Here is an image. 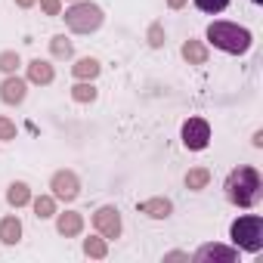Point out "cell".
I'll use <instances>...</instances> for the list:
<instances>
[{
	"label": "cell",
	"instance_id": "obj_1",
	"mask_svg": "<svg viewBox=\"0 0 263 263\" xmlns=\"http://www.w3.org/2000/svg\"><path fill=\"white\" fill-rule=\"evenodd\" d=\"M223 189H226L229 204L245 208V211H251V208H257L263 201V180H260V171L251 167V164L232 167L226 183H223Z\"/></svg>",
	"mask_w": 263,
	"mask_h": 263
},
{
	"label": "cell",
	"instance_id": "obj_2",
	"mask_svg": "<svg viewBox=\"0 0 263 263\" xmlns=\"http://www.w3.org/2000/svg\"><path fill=\"white\" fill-rule=\"evenodd\" d=\"M204 37H208L211 47H217V50H223V53H229V56H245V53L251 50V44H254V37H251V31H248L245 25L223 22V19L211 22L208 31H204Z\"/></svg>",
	"mask_w": 263,
	"mask_h": 263
},
{
	"label": "cell",
	"instance_id": "obj_3",
	"mask_svg": "<svg viewBox=\"0 0 263 263\" xmlns=\"http://www.w3.org/2000/svg\"><path fill=\"white\" fill-rule=\"evenodd\" d=\"M62 19H65V28L71 34H93V31L102 28L105 13H102L99 4H90V0H74V4L65 10Z\"/></svg>",
	"mask_w": 263,
	"mask_h": 263
},
{
	"label": "cell",
	"instance_id": "obj_4",
	"mask_svg": "<svg viewBox=\"0 0 263 263\" xmlns=\"http://www.w3.org/2000/svg\"><path fill=\"white\" fill-rule=\"evenodd\" d=\"M229 238L238 251H248V254H257L263 251V217L257 214H245L238 220H232L229 226Z\"/></svg>",
	"mask_w": 263,
	"mask_h": 263
},
{
	"label": "cell",
	"instance_id": "obj_5",
	"mask_svg": "<svg viewBox=\"0 0 263 263\" xmlns=\"http://www.w3.org/2000/svg\"><path fill=\"white\" fill-rule=\"evenodd\" d=\"M180 140L189 152H204L211 146V124L204 118H186L180 127Z\"/></svg>",
	"mask_w": 263,
	"mask_h": 263
},
{
	"label": "cell",
	"instance_id": "obj_6",
	"mask_svg": "<svg viewBox=\"0 0 263 263\" xmlns=\"http://www.w3.org/2000/svg\"><path fill=\"white\" fill-rule=\"evenodd\" d=\"M50 195H53L56 201L71 204V201L81 195V180H78V174H74V171H68V167L56 171V174L50 177Z\"/></svg>",
	"mask_w": 263,
	"mask_h": 263
},
{
	"label": "cell",
	"instance_id": "obj_7",
	"mask_svg": "<svg viewBox=\"0 0 263 263\" xmlns=\"http://www.w3.org/2000/svg\"><path fill=\"white\" fill-rule=\"evenodd\" d=\"M93 229L102 235V238H121V232H124V220H121V211L115 208V204H102V208H96L93 211Z\"/></svg>",
	"mask_w": 263,
	"mask_h": 263
},
{
	"label": "cell",
	"instance_id": "obj_8",
	"mask_svg": "<svg viewBox=\"0 0 263 263\" xmlns=\"http://www.w3.org/2000/svg\"><path fill=\"white\" fill-rule=\"evenodd\" d=\"M195 263H235L238 260V248H226V245H217V241H208L201 245L195 254H192Z\"/></svg>",
	"mask_w": 263,
	"mask_h": 263
},
{
	"label": "cell",
	"instance_id": "obj_9",
	"mask_svg": "<svg viewBox=\"0 0 263 263\" xmlns=\"http://www.w3.org/2000/svg\"><path fill=\"white\" fill-rule=\"evenodd\" d=\"M28 96V81L19 74H7L4 84H0V102L4 105H22Z\"/></svg>",
	"mask_w": 263,
	"mask_h": 263
},
{
	"label": "cell",
	"instance_id": "obj_10",
	"mask_svg": "<svg viewBox=\"0 0 263 263\" xmlns=\"http://www.w3.org/2000/svg\"><path fill=\"white\" fill-rule=\"evenodd\" d=\"M25 81L28 84H37V87H50L56 81V68L50 59H31L25 65Z\"/></svg>",
	"mask_w": 263,
	"mask_h": 263
},
{
	"label": "cell",
	"instance_id": "obj_11",
	"mask_svg": "<svg viewBox=\"0 0 263 263\" xmlns=\"http://www.w3.org/2000/svg\"><path fill=\"white\" fill-rule=\"evenodd\" d=\"M56 232L62 238H78L84 232V214L81 211H56Z\"/></svg>",
	"mask_w": 263,
	"mask_h": 263
},
{
	"label": "cell",
	"instance_id": "obj_12",
	"mask_svg": "<svg viewBox=\"0 0 263 263\" xmlns=\"http://www.w3.org/2000/svg\"><path fill=\"white\" fill-rule=\"evenodd\" d=\"M137 208H140V214H146L149 220H167V217L174 214V201L164 198V195H152V198L140 201Z\"/></svg>",
	"mask_w": 263,
	"mask_h": 263
},
{
	"label": "cell",
	"instance_id": "obj_13",
	"mask_svg": "<svg viewBox=\"0 0 263 263\" xmlns=\"http://www.w3.org/2000/svg\"><path fill=\"white\" fill-rule=\"evenodd\" d=\"M180 56H183L189 65H208V56H211V50H208V44H204V41H195V37H189V41H183V47H180Z\"/></svg>",
	"mask_w": 263,
	"mask_h": 263
},
{
	"label": "cell",
	"instance_id": "obj_14",
	"mask_svg": "<svg viewBox=\"0 0 263 263\" xmlns=\"http://www.w3.org/2000/svg\"><path fill=\"white\" fill-rule=\"evenodd\" d=\"M0 241H4L7 248H13V245L22 241V220H19L16 214L0 217Z\"/></svg>",
	"mask_w": 263,
	"mask_h": 263
},
{
	"label": "cell",
	"instance_id": "obj_15",
	"mask_svg": "<svg viewBox=\"0 0 263 263\" xmlns=\"http://www.w3.org/2000/svg\"><path fill=\"white\" fill-rule=\"evenodd\" d=\"M99 71H102V62H99L96 56H81V59H74V65H71L74 81H96Z\"/></svg>",
	"mask_w": 263,
	"mask_h": 263
},
{
	"label": "cell",
	"instance_id": "obj_16",
	"mask_svg": "<svg viewBox=\"0 0 263 263\" xmlns=\"http://www.w3.org/2000/svg\"><path fill=\"white\" fill-rule=\"evenodd\" d=\"M31 198H34V195H31V186H28L25 180H16V183L7 186V204H10V208L19 211V208L31 204Z\"/></svg>",
	"mask_w": 263,
	"mask_h": 263
},
{
	"label": "cell",
	"instance_id": "obj_17",
	"mask_svg": "<svg viewBox=\"0 0 263 263\" xmlns=\"http://www.w3.org/2000/svg\"><path fill=\"white\" fill-rule=\"evenodd\" d=\"M183 183H186V189H189V192H201V189H208V183H211V171H208L204 164L189 167V171H186V177H183Z\"/></svg>",
	"mask_w": 263,
	"mask_h": 263
},
{
	"label": "cell",
	"instance_id": "obj_18",
	"mask_svg": "<svg viewBox=\"0 0 263 263\" xmlns=\"http://www.w3.org/2000/svg\"><path fill=\"white\" fill-rule=\"evenodd\" d=\"M50 53H53V59H71L74 56V41L65 37V34H53L50 37Z\"/></svg>",
	"mask_w": 263,
	"mask_h": 263
},
{
	"label": "cell",
	"instance_id": "obj_19",
	"mask_svg": "<svg viewBox=\"0 0 263 263\" xmlns=\"http://www.w3.org/2000/svg\"><path fill=\"white\" fill-rule=\"evenodd\" d=\"M84 254L93 257V260H105L108 257V238H102L99 232L90 235V238H84Z\"/></svg>",
	"mask_w": 263,
	"mask_h": 263
},
{
	"label": "cell",
	"instance_id": "obj_20",
	"mask_svg": "<svg viewBox=\"0 0 263 263\" xmlns=\"http://www.w3.org/2000/svg\"><path fill=\"white\" fill-rule=\"evenodd\" d=\"M96 96H99V90L93 87V81H78V84L71 87V99H74V102H81V105L96 102Z\"/></svg>",
	"mask_w": 263,
	"mask_h": 263
},
{
	"label": "cell",
	"instance_id": "obj_21",
	"mask_svg": "<svg viewBox=\"0 0 263 263\" xmlns=\"http://www.w3.org/2000/svg\"><path fill=\"white\" fill-rule=\"evenodd\" d=\"M31 208H34V217H37V220L56 217V198H53V195H37V198H31Z\"/></svg>",
	"mask_w": 263,
	"mask_h": 263
},
{
	"label": "cell",
	"instance_id": "obj_22",
	"mask_svg": "<svg viewBox=\"0 0 263 263\" xmlns=\"http://www.w3.org/2000/svg\"><path fill=\"white\" fill-rule=\"evenodd\" d=\"M19 65H22V59H19L16 50H4V53H0V71H4V74H16Z\"/></svg>",
	"mask_w": 263,
	"mask_h": 263
},
{
	"label": "cell",
	"instance_id": "obj_23",
	"mask_svg": "<svg viewBox=\"0 0 263 263\" xmlns=\"http://www.w3.org/2000/svg\"><path fill=\"white\" fill-rule=\"evenodd\" d=\"M16 134H19L16 121H13L10 115H0V143H13V140H16Z\"/></svg>",
	"mask_w": 263,
	"mask_h": 263
},
{
	"label": "cell",
	"instance_id": "obj_24",
	"mask_svg": "<svg viewBox=\"0 0 263 263\" xmlns=\"http://www.w3.org/2000/svg\"><path fill=\"white\" fill-rule=\"evenodd\" d=\"M164 37H167V34H164V25H161V22H152L149 31H146L149 47H152V50H161V47H164Z\"/></svg>",
	"mask_w": 263,
	"mask_h": 263
},
{
	"label": "cell",
	"instance_id": "obj_25",
	"mask_svg": "<svg viewBox=\"0 0 263 263\" xmlns=\"http://www.w3.org/2000/svg\"><path fill=\"white\" fill-rule=\"evenodd\" d=\"M192 4H195L201 13H208V16H217V13H223V10L229 7V0H192Z\"/></svg>",
	"mask_w": 263,
	"mask_h": 263
},
{
	"label": "cell",
	"instance_id": "obj_26",
	"mask_svg": "<svg viewBox=\"0 0 263 263\" xmlns=\"http://www.w3.org/2000/svg\"><path fill=\"white\" fill-rule=\"evenodd\" d=\"M44 16H62V0H41Z\"/></svg>",
	"mask_w": 263,
	"mask_h": 263
},
{
	"label": "cell",
	"instance_id": "obj_27",
	"mask_svg": "<svg viewBox=\"0 0 263 263\" xmlns=\"http://www.w3.org/2000/svg\"><path fill=\"white\" fill-rule=\"evenodd\" d=\"M164 260L171 263V260H189V254H183V251H171V254H164Z\"/></svg>",
	"mask_w": 263,
	"mask_h": 263
},
{
	"label": "cell",
	"instance_id": "obj_28",
	"mask_svg": "<svg viewBox=\"0 0 263 263\" xmlns=\"http://www.w3.org/2000/svg\"><path fill=\"white\" fill-rule=\"evenodd\" d=\"M164 4H167V10H183L189 0H164Z\"/></svg>",
	"mask_w": 263,
	"mask_h": 263
},
{
	"label": "cell",
	"instance_id": "obj_29",
	"mask_svg": "<svg viewBox=\"0 0 263 263\" xmlns=\"http://www.w3.org/2000/svg\"><path fill=\"white\" fill-rule=\"evenodd\" d=\"M13 4H16V7H19V10H31V7H34V4H37V0H13Z\"/></svg>",
	"mask_w": 263,
	"mask_h": 263
},
{
	"label": "cell",
	"instance_id": "obj_30",
	"mask_svg": "<svg viewBox=\"0 0 263 263\" xmlns=\"http://www.w3.org/2000/svg\"><path fill=\"white\" fill-rule=\"evenodd\" d=\"M71 4H74V0H71Z\"/></svg>",
	"mask_w": 263,
	"mask_h": 263
}]
</instances>
